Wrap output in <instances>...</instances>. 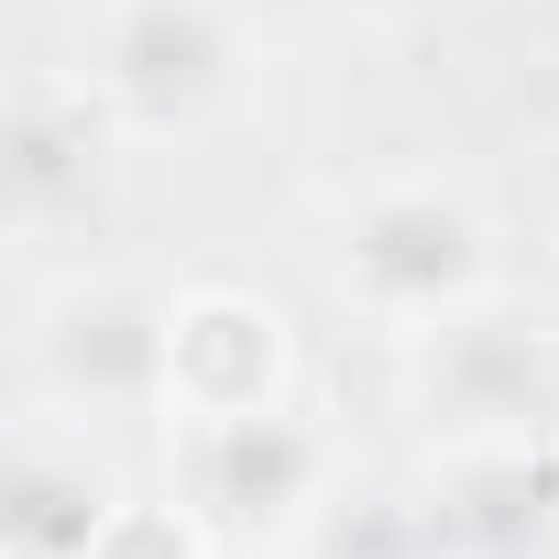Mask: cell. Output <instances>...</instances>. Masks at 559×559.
I'll list each match as a JSON object with an SVG mask.
<instances>
[{
	"mask_svg": "<svg viewBox=\"0 0 559 559\" xmlns=\"http://www.w3.org/2000/svg\"><path fill=\"white\" fill-rule=\"evenodd\" d=\"M330 286L395 341H417L493 297V219L450 176H373L330 219Z\"/></svg>",
	"mask_w": 559,
	"mask_h": 559,
	"instance_id": "obj_1",
	"label": "cell"
},
{
	"mask_svg": "<svg viewBox=\"0 0 559 559\" xmlns=\"http://www.w3.org/2000/svg\"><path fill=\"white\" fill-rule=\"evenodd\" d=\"M252 78V34L230 0H99L88 12V67L78 88L132 132V143H165V132H209Z\"/></svg>",
	"mask_w": 559,
	"mask_h": 559,
	"instance_id": "obj_2",
	"label": "cell"
},
{
	"mask_svg": "<svg viewBox=\"0 0 559 559\" xmlns=\"http://www.w3.org/2000/svg\"><path fill=\"white\" fill-rule=\"evenodd\" d=\"M23 384L45 417H165L176 406V308L121 286V274H78L23 319Z\"/></svg>",
	"mask_w": 559,
	"mask_h": 559,
	"instance_id": "obj_3",
	"label": "cell"
},
{
	"mask_svg": "<svg viewBox=\"0 0 559 559\" xmlns=\"http://www.w3.org/2000/svg\"><path fill=\"white\" fill-rule=\"evenodd\" d=\"M341 504V450L297 406H241V417H187V515L209 548H308L319 515Z\"/></svg>",
	"mask_w": 559,
	"mask_h": 559,
	"instance_id": "obj_4",
	"label": "cell"
},
{
	"mask_svg": "<svg viewBox=\"0 0 559 559\" xmlns=\"http://www.w3.org/2000/svg\"><path fill=\"white\" fill-rule=\"evenodd\" d=\"M406 406L428 417L439 450H483V439H537L559 417V352L548 330L504 319L493 297L417 330L406 341Z\"/></svg>",
	"mask_w": 559,
	"mask_h": 559,
	"instance_id": "obj_5",
	"label": "cell"
},
{
	"mask_svg": "<svg viewBox=\"0 0 559 559\" xmlns=\"http://www.w3.org/2000/svg\"><path fill=\"white\" fill-rule=\"evenodd\" d=\"M428 526H439L450 559H548V537H559V461H548V439L439 450Z\"/></svg>",
	"mask_w": 559,
	"mask_h": 559,
	"instance_id": "obj_6",
	"label": "cell"
},
{
	"mask_svg": "<svg viewBox=\"0 0 559 559\" xmlns=\"http://www.w3.org/2000/svg\"><path fill=\"white\" fill-rule=\"evenodd\" d=\"M110 143H132L88 88H23L12 110V230L23 241H56V230H88L99 198H110Z\"/></svg>",
	"mask_w": 559,
	"mask_h": 559,
	"instance_id": "obj_7",
	"label": "cell"
},
{
	"mask_svg": "<svg viewBox=\"0 0 559 559\" xmlns=\"http://www.w3.org/2000/svg\"><path fill=\"white\" fill-rule=\"evenodd\" d=\"M286 406V319L241 286L176 297V417H241Z\"/></svg>",
	"mask_w": 559,
	"mask_h": 559,
	"instance_id": "obj_8",
	"label": "cell"
},
{
	"mask_svg": "<svg viewBox=\"0 0 559 559\" xmlns=\"http://www.w3.org/2000/svg\"><path fill=\"white\" fill-rule=\"evenodd\" d=\"M0 526H12V559H99V537L121 526V483L88 461V439L34 428L23 461H12V504H0Z\"/></svg>",
	"mask_w": 559,
	"mask_h": 559,
	"instance_id": "obj_9",
	"label": "cell"
},
{
	"mask_svg": "<svg viewBox=\"0 0 559 559\" xmlns=\"http://www.w3.org/2000/svg\"><path fill=\"white\" fill-rule=\"evenodd\" d=\"M198 548H209L198 515H143V504H121V526L99 537V559H198Z\"/></svg>",
	"mask_w": 559,
	"mask_h": 559,
	"instance_id": "obj_10",
	"label": "cell"
},
{
	"mask_svg": "<svg viewBox=\"0 0 559 559\" xmlns=\"http://www.w3.org/2000/svg\"><path fill=\"white\" fill-rule=\"evenodd\" d=\"M548 559H559V537H548Z\"/></svg>",
	"mask_w": 559,
	"mask_h": 559,
	"instance_id": "obj_11",
	"label": "cell"
}]
</instances>
